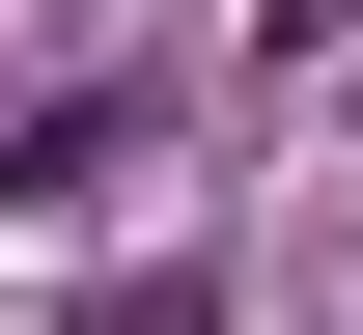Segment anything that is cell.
I'll return each instance as SVG.
<instances>
[{
	"mask_svg": "<svg viewBox=\"0 0 363 335\" xmlns=\"http://www.w3.org/2000/svg\"><path fill=\"white\" fill-rule=\"evenodd\" d=\"M279 56H363V0H279Z\"/></svg>",
	"mask_w": 363,
	"mask_h": 335,
	"instance_id": "1",
	"label": "cell"
}]
</instances>
